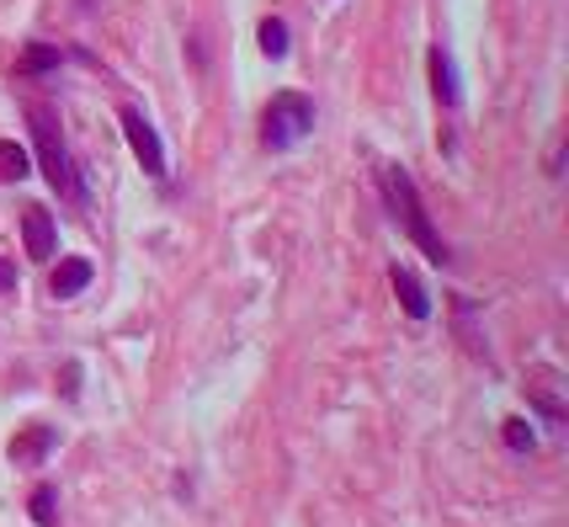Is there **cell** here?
I'll return each mask as SVG.
<instances>
[{
  "label": "cell",
  "instance_id": "obj_3",
  "mask_svg": "<svg viewBox=\"0 0 569 527\" xmlns=\"http://www.w3.org/2000/svg\"><path fill=\"white\" fill-rule=\"evenodd\" d=\"M309 128H314V107H309V96L282 92L267 107V118H261V139H267L271 150H288V144H299Z\"/></svg>",
  "mask_w": 569,
  "mask_h": 527
},
{
  "label": "cell",
  "instance_id": "obj_14",
  "mask_svg": "<svg viewBox=\"0 0 569 527\" xmlns=\"http://www.w3.org/2000/svg\"><path fill=\"white\" fill-rule=\"evenodd\" d=\"M32 523L37 527H60V517H54V491H49V485H37V491H32Z\"/></svg>",
  "mask_w": 569,
  "mask_h": 527
},
{
  "label": "cell",
  "instance_id": "obj_10",
  "mask_svg": "<svg viewBox=\"0 0 569 527\" xmlns=\"http://www.w3.org/2000/svg\"><path fill=\"white\" fill-rule=\"evenodd\" d=\"M431 86H437V101H442V107L458 101V69H452V54L442 43L431 49Z\"/></svg>",
  "mask_w": 569,
  "mask_h": 527
},
{
  "label": "cell",
  "instance_id": "obj_13",
  "mask_svg": "<svg viewBox=\"0 0 569 527\" xmlns=\"http://www.w3.org/2000/svg\"><path fill=\"white\" fill-rule=\"evenodd\" d=\"M261 49H267L271 60H282V54H288V28H282L277 17H267V22H261Z\"/></svg>",
  "mask_w": 569,
  "mask_h": 527
},
{
  "label": "cell",
  "instance_id": "obj_8",
  "mask_svg": "<svg viewBox=\"0 0 569 527\" xmlns=\"http://www.w3.org/2000/svg\"><path fill=\"white\" fill-rule=\"evenodd\" d=\"M389 282H394V293H399V304H405L410 320H426V314H431V299H426V288H420V278L410 272V267H399V261H394Z\"/></svg>",
  "mask_w": 569,
  "mask_h": 527
},
{
  "label": "cell",
  "instance_id": "obj_11",
  "mask_svg": "<svg viewBox=\"0 0 569 527\" xmlns=\"http://www.w3.org/2000/svg\"><path fill=\"white\" fill-rule=\"evenodd\" d=\"M60 60H64V49H49V43H32L28 54H22V64H17V69H22V75H43V69H54Z\"/></svg>",
  "mask_w": 569,
  "mask_h": 527
},
{
  "label": "cell",
  "instance_id": "obj_7",
  "mask_svg": "<svg viewBox=\"0 0 569 527\" xmlns=\"http://www.w3.org/2000/svg\"><path fill=\"white\" fill-rule=\"evenodd\" d=\"M22 235H28L32 261H49V256H54V218H49V208H28V214H22Z\"/></svg>",
  "mask_w": 569,
  "mask_h": 527
},
{
  "label": "cell",
  "instance_id": "obj_5",
  "mask_svg": "<svg viewBox=\"0 0 569 527\" xmlns=\"http://www.w3.org/2000/svg\"><path fill=\"white\" fill-rule=\"evenodd\" d=\"M527 395H533V405L543 410V421H565V378L554 368H533L527 373Z\"/></svg>",
  "mask_w": 569,
  "mask_h": 527
},
{
  "label": "cell",
  "instance_id": "obj_1",
  "mask_svg": "<svg viewBox=\"0 0 569 527\" xmlns=\"http://www.w3.org/2000/svg\"><path fill=\"white\" fill-rule=\"evenodd\" d=\"M28 123H32L37 160H43V176L54 182V192H60V197H80V182H75V165H69V150H64V133H60V112L43 107V101H32Z\"/></svg>",
  "mask_w": 569,
  "mask_h": 527
},
{
  "label": "cell",
  "instance_id": "obj_12",
  "mask_svg": "<svg viewBox=\"0 0 569 527\" xmlns=\"http://www.w3.org/2000/svg\"><path fill=\"white\" fill-rule=\"evenodd\" d=\"M22 176H28V150L6 139L0 144V182H22Z\"/></svg>",
  "mask_w": 569,
  "mask_h": 527
},
{
  "label": "cell",
  "instance_id": "obj_16",
  "mask_svg": "<svg viewBox=\"0 0 569 527\" xmlns=\"http://www.w3.org/2000/svg\"><path fill=\"white\" fill-rule=\"evenodd\" d=\"M0 288H17V267L11 261H0Z\"/></svg>",
  "mask_w": 569,
  "mask_h": 527
},
{
  "label": "cell",
  "instance_id": "obj_4",
  "mask_svg": "<svg viewBox=\"0 0 569 527\" xmlns=\"http://www.w3.org/2000/svg\"><path fill=\"white\" fill-rule=\"evenodd\" d=\"M122 133H128L133 155H139V165H144V176H165V150H160V133L144 123V112H139V107H122Z\"/></svg>",
  "mask_w": 569,
  "mask_h": 527
},
{
  "label": "cell",
  "instance_id": "obj_2",
  "mask_svg": "<svg viewBox=\"0 0 569 527\" xmlns=\"http://www.w3.org/2000/svg\"><path fill=\"white\" fill-rule=\"evenodd\" d=\"M384 192H389V208L399 218H405V229H410V240H416L431 261H448V240L431 229V218H426V208H420L416 197V182H410V171H399V165H389L384 171Z\"/></svg>",
  "mask_w": 569,
  "mask_h": 527
},
{
  "label": "cell",
  "instance_id": "obj_15",
  "mask_svg": "<svg viewBox=\"0 0 569 527\" xmlns=\"http://www.w3.org/2000/svg\"><path fill=\"white\" fill-rule=\"evenodd\" d=\"M501 432H506V448H516V453H522V448H533V427H527V421H506Z\"/></svg>",
  "mask_w": 569,
  "mask_h": 527
},
{
  "label": "cell",
  "instance_id": "obj_6",
  "mask_svg": "<svg viewBox=\"0 0 569 527\" xmlns=\"http://www.w3.org/2000/svg\"><path fill=\"white\" fill-rule=\"evenodd\" d=\"M54 442H60V432L54 427H28V432H17L11 437V464H43L49 453H54Z\"/></svg>",
  "mask_w": 569,
  "mask_h": 527
},
{
  "label": "cell",
  "instance_id": "obj_9",
  "mask_svg": "<svg viewBox=\"0 0 569 527\" xmlns=\"http://www.w3.org/2000/svg\"><path fill=\"white\" fill-rule=\"evenodd\" d=\"M86 282H90V261H86V256H69V261H60V267H54L49 288H54V299H69V293H80Z\"/></svg>",
  "mask_w": 569,
  "mask_h": 527
}]
</instances>
